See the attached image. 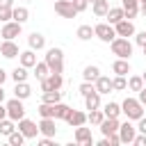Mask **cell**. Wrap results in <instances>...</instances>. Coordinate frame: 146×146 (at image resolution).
I'll use <instances>...</instances> for the list:
<instances>
[{"label": "cell", "mask_w": 146, "mask_h": 146, "mask_svg": "<svg viewBox=\"0 0 146 146\" xmlns=\"http://www.w3.org/2000/svg\"><path fill=\"white\" fill-rule=\"evenodd\" d=\"M121 112L125 114V119H130V121H139L141 116H144V105L139 103V98H125L123 103H121Z\"/></svg>", "instance_id": "cell-1"}, {"label": "cell", "mask_w": 146, "mask_h": 146, "mask_svg": "<svg viewBox=\"0 0 146 146\" xmlns=\"http://www.w3.org/2000/svg\"><path fill=\"white\" fill-rule=\"evenodd\" d=\"M46 64L50 66V73H64V50L62 48H48Z\"/></svg>", "instance_id": "cell-2"}, {"label": "cell", "mask_w": 146, "mask_h": 146, "mask_svg": "<svg viewBox=\"0 0 146 146\" xmlns=\"http://www.w3.org/2000/svg\"><path fill=\"white\" fill-rule=\"evenodd\" d=\"M110 48H112V55H116L121 59H130V55H132V43L128 41V36H116L110 43Z\"/></svg>", "instance_id": "cell-3"}, {"label": "cell", "mask_w": 146, "mask_h": 146, "mask_svg": "<svg viewBox=\"0 0 146 146\" xmlns=\"http://www.w3.org/2000/svg\"><path fill=\"white\" fill-rule=\"evenodd\" d=\"M55 11H57L62 18H75V16L80 14L73 0H55Z\"/></svg>", "instance_id": "cell-4"}, {"label": "cell", "mask_w": 146, "mask_h": 146, "mask_svg": "<svg viewBox=\"0 0 146 146\" xmlns=\"http://www.w3.org/2000/svg\"><path fill=\"white\" fill-rule=\"evenodd\" d=\"M94 32H96V36H98L100 41H105V43H112V41L116 39V30H114V25H110V23H98V25H94Z\"/></svg>", "instance_id": "cell-5"}, {"label": "cell", "mask_w": 146, "mask_h": 146, "mask_svg": "<svg viewBox=\"0 0 146 146\" xmlns=\"http://www.w3.org/2000/svg\"><path fill=\"white\" fill-rule=\"evenodd\" d=\"M7 116H9L11 121H16V123L25 116V107H23V100H21V98L14 96V98L7 103Z\"/></svg>", "instance_id": "cell-6"}, {"label": "cell", "mask_w": 146, "mask_h": 146, "mask_svg": "<svg viewBox=\"0 0 146 146\" xmlns=\"http://www.w3.org/2000/svg\"><path fill=\"white\" fill-rule=\"evenodd\" d=\"M55 116H41V121H39V132L43 135V137H55L57 135V125H55Z\"/></svg>", "instance_id": "cell-7"}, {"label": "cell", "mask_w": 146, "mask_h": 146, "mask_svg": "<svg viewBox=\"0 0 146 146\" xmlns=\"http://www.w3.org/2000/svg\"><path fill=\"white\" fill-rule=\"evenodd\" d=\"M135 135H137V128L130 123V119L125 123L119 125V137H121V144H132L135 141Z\"/></svg>", "instance_id": "cell-8"}, {"label": "cell", "mask_w": 146, "mask_h": 146, "mask_svg": "<svg viewBox=\"0 0 146 146\" xmlns=\"http://www.w3.org/2000/svg\"><path fill=\"white\" fill-rule=\"evenodd\" d=\"M39 82H41V91H48V89H62L64 78H62V73H50L48 78H43V80H39Z\"/></svg>", "instance_id": "cell-9"}, {"label": "cell", "mask_w": 146, "mask_h": 146, "mask_svg": "<svg viewBox=\"0 0 146 146\" xmlns=\"http://www.w3.org/2000/svg\"><path fill=\"white\" fill-rule=\"evenodd\" d=\"M18 130H21V132L25 135V139H34V137L39 135V125H36L34 121L25 119V116H23V119L18 121Z\"/></svg>", "instance_id": "cell-10"}, {"label": "cell", "mask_w": 146, "mask_h": 146, "mask_svg": "<svg viewBox=\"0 0 146 146\" xmlns=\"http://www.w3.org/2000/svg\"><path fill=\"white\" fill-rule=\"evenodd\" d=\"M21 25L23 23H18V21H7L2 25V30H0V36L2 39H16L21 34Z\"/></svg>", "instance_id": "cell-11"}, {"label": "cell", "mask_w": 146, "mask_h": 146, "mask_svg": "<svg viewBox=\"0 0 146 146\" xmlns=\"http://www.w3.org/2000/svg\"><path fill=\"white\" fill-rule=\"evenodd\" d=\"M0 55H2L5 59L18 57V55H21V52H18V43H14V39H5V41L0 43Z\"/></svg>", "instance_id": "cell-12"}, {"label": "cell", "mask_w": 146, "mask_h": 146, "mask_svg": "<svg viewBox=\"0 0 146 146\" xmlns=\"http://www.w3.org/2000/svg\"><path fill=\"white\" fill-rule=\"evenodd\" d=\"M114 30H116V36H135V25H132V21H128V18L119 21V23L114 25Z\"/></svg>", "instance_id": "cell-13"}, {"label": "cell", "mask_w": 146, "mask_h": 146, "mask_svg": "<svg viewBox=\"0 0 146 146\" xmlns=\"http://www.w3.org/2000/svg\"><path fill=\"white\" fill-rule=\"evenodd\" d=\"M64 121H66L71 128H78V125H84V123H87V114H84V112H80V110H71V112H68V116H66Z\"/></svg>", "instance_id": "cell-14"}, {"label": "cell", "mask_w": 146, "mask_h": 146, "mask_svg": "<svg viewBox=\"0 0 146 146\" xmlns=\"http://www.w3.org/2000/svg\"><path fill=\"white\" fill-rule=\"evenodd\" d=\"M75 141H78V144H87V146H91V144H94L91 130H89V128H82V125H78V128H75Z\"/></svg>", "instance_id": "cell-15"}, {"label": "cell", "mask_w": 146, "mask_h": 146, "mask_svg": "<svg viewBox=\"0 0 146 146\" xmlns=\"http://www.w3.org/2000/svg\"><path fill=\"white\" fill-rule=\"evenodd\" d=\"M91 11H94V16L105 18V16H107V11H110V0H94Z\"/></svg>", "instance_id": "cell-16"}, {"label": "cell", "mask_w": 146, "mask_h": 146, "mask_svg": "<svg viewBox=\"0 0 146 146\" xmlns=\"http://www.w3.org/2000/svg\"><path fill=\"white\" fill-rule=\"evenodd\" d=\"M107 23L110 25H116L119 21H123L125 18V11H123V7H110V11H107Z\"/></svg>", "instance_id": "cell-17"}, {"label": "cell", "mask_w": 146, "mask_h": 146, "mask_svg": "<svg viewBox=\"0 0 146 146\" xmlns=\"http://www.w3.org/2000/svg\"><path fill=\"white\" fill-rule=\"evenodd\" d=\"M94 84H96V91H98V94H110V91H114V87H112V78H107V75H100Z\"/></svg>", "instance_id": "cell-18"}, {"label": "cell", "mask_w": 146, "mask_h": 146, "mask_svg": "<svg viewBox=\"0 0 146 146\" xmlns=\"http://www.w3.org/2000/svg\"><path fill=\"white\" fill-rule=\"evenodd\" d=\"M27 43H30L32 50H41V48H46V36L39 34V32H32V34L27 36Z\"/></svg>", "instance_id": "cell-19"}, {"label": "cell", "mask_w": 146, "mask_h": 146, "mask_svg": "<svg viewBox=\"0 0 146 146\" xmlns=\"http://www.w3.org/2000/svg\"><path fill=\"white\" fill-rule=\"evenodd\" d=\"M18 59H21V66H25V68H32V66L36 64V55H34L32 48H30V50H23V52L18 55Z\"/></svg>", "instance_id": "cell-20"}, {"label": "cell", "mask_w": 146, "mask_h": 146, "mask_svg": "<svg viewBox=\"0 0 146 146\" xmlns=\"http://www.w3.org/2000/svg\"><path fill=\"white\" fill-rule=\"evenodd\" d=\"M112 71H114L116 75H128V73H130V64H128V59L116 57V62L112 64Z\"/></svg>", "instance_id": "cell-21"}, {"label": "cell", "mask_w": 146, "mask_h": 146, "mask_svg": "<svg viewBox=\"0 0 146 146\" xmlns=\"http://www.w3.org/2000/svg\"><path fill=\"white\" fill-rule=\"evenodd\" d=\"M30 94H32V89H30L27 82H16V87H14V96L16 98L25 100V98H30Z\"/></svg>", "instance_id": "cell-22"}, {"label": "cell", "mask_w": 146, "mask_h": 146, "mask_svg": "<svg viewBox=\"0 0 146 146\" xmlns=\"http://www.w3.org/2000/svg\"><path fill=\"white\" fill-rule=\"evenodd\" d=\"M82 78L87 80V82H96L98 78H100V68L98 66H84V71H82Z\"/></svg>", "instance_id": "cell-23"}, {"label": "cell", "mask_w": 146, "mask_h": 146, "mask_svg": "<svg viewBox=\"0 0 146 146\" xmlns=\"http://www.w3.org/2000/svg\"><path fill=\"white\" fill-rule=\"evenodd\" d=\"M41 100H43V103L55 105V103H59V100H62V91H59V89H48V91H43Z\"/></svg>", "instance_id": "cell-24"}, {"label": "cell", "mask_w": 146, "mask_h": 146, "mask_svg": "<svg viewBox=\"0 0 146 146\" xmlns=\"http://www.w3.org/2000/svg\"><path fill=\"white\" fill-rule=\"evenodd\" d=\"M71 110H73V107H68V105H64V103L59 100V103L52 105V116H55V119H66Z\"/></svg>", "instance_id": "cell-25"}, {"label": "cell", "mask_w": 146, "mask_h": 146, "mask_svg": "<svg viewBox=\"0 0 146 146\" xmlns=\"http://www.w3.org/2000/svg\"><path fill=\"white\" fill-rule=\"evenodd\" d=\"M75 36H78L80 41H89L91 36H96V32H94V27H91V25H80V27H78V32H75Z\"/></svg>", "instance_id": "cell-26"}, {"label": "cell", "mask_w": 146, "mask_h": 146, "mask_svg": "<svg viewBox=\"0 0 146 146\" xmlns=\"http://www.w3.org/2000/svg\"><path fill=\"white\" fill-rule=\"evenodd\" d=\"M34 75H36L39 80H43V78H48V75H50V66L46 64V59L34 64Z\"/></svg>", "instance_id": "cell-27"}, {"label": "cell", "mask_w": 146, "mask_h": 146, "mask_svg": "<svg viewBox=\"0 0 146 146\" xmlns=\"http://www.w3.org/2000/svg\"><path fill=\"white\" fill-rule=\"evenodd\" d=\"M128 89L139 94V91L144 89V78H141V75H130V78H128Z\"/></svg>", "instance_id": "cell-28"}, {"label": "cell", "mask_w": 146, "mask_h": 146, "mask_svg": "<svg viewBox=\"0 0 146 146\" xmlns=\"http://www.w3.org/2000/svg\"><path fill=\"white\" fill-rule=\"evenodd\" d=\"M84 107H87V110H98V107H100V94H98V91L89 94V96L84 98Z\"/></svg>", "instance_id": "cell-29"}, {"label": "cell", "mask_w": 146, "mask_h": 146, "mask_svg": "<svg viewBox=\"0 0 146 146\" xmlns=\"http://www.w3.org/2000/svg\"><path fill=\"white\" fill-rule=\"evenodd\" d=\"M103 119H105V112H103V110H89V114H87V121H89L91 125H100Z\"/></svg>", "instance_id": "cell-30"}, {"label": "cell", "mask_w": 146, "mask_h": 146, "mask_svg": "<svg viewBox=\"0 0 146 146\" xmlns=\"http://www.w3.org/2000/svg\"><path fill=\"white\" fill-rule=\"evenodd\" d=\"M14 130H16V121H11L9 116L0 121V135H5V137H9V135H11Z\"/></svg>", "instance_id": "cell-31"}, {"label": "cell", "mask_w": 146, "mask_h": 146, "mask_svg": "<svg viewBox=\"0 0 146 146\" xmlns=\"http://www.w3.org/2000/svg\"><path fill=\"white\" fill-rule=\"evenodd\" d=\"M11 21H18V23L30 21V11H27V7H14V18H11Z\"/></svg>", "instance_id": "cell-32"}, {"label": "cell", "mask_w": 146, "mask_h": 146, "mask_svg": "<svg viewBox=\"0 0 146 146\" xmlns=\"http://www.w3.org/2000/svg\"><path fill=\"white\" fill-rule=\"evenodd\" d=\"M7 141H9L11 146H23V141H25V135H23V132L16 128V130H14V132L7 137Z\"/></svg>", "instance_id": "cell-33"}, {"label": "cell", "mask_w": 146, "mask_h": 146, "mask_svg": "<svg viewBox=\"0 0 146 146\" xmlns=\"http://www.w3.org/2000/svg\"><path fill=\"white\" fill-rule=\"evenodd\" d=\"M11 78H14V82H25L27 80V68L25 66H16L11 71Z\"/></svg>", "instance_id": "cell-34"}, {"label": "cell", "mask_w": 146, "mask_h": 146, "mask_svg": "<svg viewBox=\"0 0 146 146\" xmlns=\"http://www.w3.org/2000/svg\"><path fill=\"white\" fill-rule=\"evenodd\" d=\"M112 87H114V91H123V89H128V80H125V75H116V78H112Z\"/></svg>", "instance_id": "cell-35"}, {"label": "cell", "mask_w": 146, "mask_h": 146, "mask_svg": "<svg viewBox=\"0 0 146 146\" xmlns=\"http://www.w3.org/2000/svg\"><path fill=\"white\" fill-rule=\"evenodd\" d=\"M103 112H105V116H119L121 114V105L119 103H107L103 107Z\"/></svg>", "instance_id": "cell-36"}, {"label": "cell", "mask_w": 146, "mask_h": 146, "mask_svg": "<svg viewBox=\"0 0 146 146\" xmlns=\"http://www.w3.org/2000/svg\"><path fill=\"white\" fill-rule=\"evenodd\" d=\"M78 91H80V94H82V96L87 98L89 94H94V91H96V84H94V82H87V80H84V82L80 84V89H78Z\"/></svg>", "instance_id": "cell-37"}, {"label": "cell", "mask_w": 146, "mask_h": 146, "mask_svg": "<svg viewBox=\"0 0 146 146\" xmlns=\"http://www.w3.org/2000/svg\"><path fill=\"white\" fill-rule=\"evenodd\" d=\"M11 18H14V7H2V5H0V21L7 23V21H11Z\"/></svg>", "instance_id": "cell-38"}, {"label": "cell", "mask_w": 146, "mask_h": 146, "mask_svg": "<svg viewBox=\"0 0 146 146\" xmlns=\"http://www.w3.org/2000/svg\"><path fill=\"white\" fill-rule=\"evenodd\" d=\"M123 11H125V18L132 21V18L139 14V5H135V7H123Z\"/></svg>", "instance_id": "cell-39"}, {"label": "cell", "mask_w": 146, "mask_h": 146, "mask_svg": "<svg viewBox=\"0 0 146 146\" xmlns=\"http://www.w3.org/2000/svg\"><path fill=\"white\" fill-rule=\"evenodd\" d=\"M39 114L41 116H52V105L50 103H41L39 105Z\"/></svg>", "instance_id": "cell-40"}, {"label": "cell", "mask_w": 146, "mask_h": 146, "mask_svg": "<svg viewBox=\"0 0 146 146\" xmlns=\"http://www.w3.org/2000/svg\"><path fill=\"white\" fill-rule=\"evenodd\" d=\"M135 41H137V46H146V30L144 32H135Z\"/></svg>", "instance_id": "cell-41"}, {"label": "cell", "mask_w": 146, "mask_h": 146, "mask_svg": "<svg viewBox=\"0 0 146 146\" xmlns=\"http://www.w3.org/2000/svg\"><path fill=\"white\" fill-rule=\"evenodd\" d=\"M135 146H146V135L141 132V135H135V141H132Z\"/></svg>", "instance_id": "cell-42"}, {"label": "cell", "mask_w": 146, "mask_h": 146, "mask_svg": "<svg viewBox=\"0 0 146 146\" xmlns=\"http://www.w3.org/2000/svg\"><path fill=\"white\" fill-rule=\"evenodd\" d=\"M75 2V7H78V11H84L87 7H89V0H73Z\"/></svg>", "instance_id": "cell-43"}, {"label": "cell", "mask_w": 146, "mask_h": 146, "mask_svg": "<svg viewBox=\"0 0 146 146\" xmlns=\"http://www.w3.org/2000/svg\"><path fill=\"white\" fill-rule=\"evenodd\" d=\"M137 130L146 135V116H141V119H139V125H137Z\"/></svg>", "instance_id": "cell-44"}, {"label": "cell", "mask_w": 146, "mask_h": 146, "mask_svg": "<svg viewBox=\"0 0 146 146\" xmlns=\"http://www.w3.org/2000/svg\"><path fill=\"white\" fill-rule=\"evenodd\" d=\"M41 146H55V141H52V137H43L41 141H39Z\"/></svg>", "instance_id": "cell-45"}, {"label": "cell", "mask_w": 146, "mask_h": 146, "mask_svg": "<svg viewBox=\"0 0 146 146\" xmlns=\"http://www.w3.org/2000/svg\"><path fill=\"white\" fill-rule=\"evenodd\" d=\"M139 103H141V105H146V87L139 91Z\"/></svg>", "instance_id": "cell-46"}, {"label": "cell", "mask_w": 146, "mask_h": 146, "mask_svg": "<svg viewBox=\"0 0 146 146\" xmlns=\"http://www.w3.org/2000/svg\"><path fill=\"white\" fill-rule=\"evenodd\" d=\"M139 5V0H123V7H135Z\"/></svg>", "instance_id": "cell-47"}, {"label": "cell", "mask_w": 146, "mask_h": 146, "mask_svg": "<svg viewBox=\"0 0 146 146\" xmlns=\"http://www.w3.org/2000/svg\"><path fill=\"white\" fill-rule=\"evenodd\" d=\"M2 119H7V105L2 107V103H0V121H2Z\"/></svg>", "instance_id": "cell-48"}, {"label": "cell", "mask_w": 146, "mask_h": 146, "mask_svg": "<svg viewBox=\"0 0 146 146\" xmlns=\"http://www.w3.org/2000/svg\"><path fill=\"white\" fill-rule=\"evenodd\" d=\"M2 7H14V0H0Z\"/></svg>", "instance_id": "cell-49"}, {"label": "cell", "mask_w": 146, "mask_h": 146, "mask_svg": "<svg viewBox=\"0 0 146 146\" xmlns=\"http://www.w3.org/2000/svg\"><path fill=\"white\" fill-rule=\"evenodd\" d=\"M5 80H7V71H5V68H0V84H2Z\"/></svg>", "instance_id": "cell-50"}, {"label": "cell", "mask_w": 146, "mask_h": 146, "mask_svg": "<svg viewBox=\"0 0 146 146\" xmlns=\"http://www.w3.org/2000/svg\"><path fill=\"white\" fill-rule=\"evenodd\" d=\"M139 11H141V14L146 16V2H144V5H139Z\"/></svg>", "instance_id": "cell-51"}, {"label": "cell", "mask_w": 146, "mask_h": 146, "mask_svg": "<svg viewBox=\"0 0 146 146\" xmlns=\"http://www.w3.org/2000/svg\"><path fill=\"white\" fill-rule=\"evenodd\" d=\"M5 100V89H2V84H0V103Z\"/></svg>", "instance_id": "cell-52"}, {"label": "cell", "mask_w": 146, "mask_h": 146, "mask_svg": "<svg viewBox=\"0 0 146 146\" xmlns=\"http://www.w3.org/2000/svg\"><path fill=\"white\" fill-rule=\"evenodd\" d=\"M141 78H144V82H146V71H144V73H141Z\"/></svg>", "instance_id": "cell-53"}, {"label": "cell", "mask_w": 146, "mask_h": 146, "mask_svg": "<svg viewBox=\"0 0 146 146\" xmlns=\"http://www.w3.org/2000/svg\"><path fill=\"white\" fill-rule=\"evenodd\" d=\"M144 57H146V46H144Z\"/></svg>", "instance_id": "cell-54"}, {"label": "cell", "mask_w": 146, "mask_h": 146, "mask_svg": "<svg viewBox=\"0 0 146 146\" xmlns=\"http://www.w3.org/2000/svg\"><path fill=\"white\" fill-rule=\"evenodd\" d=\"M139 2H141V5H144V2H146V0H139Z\"/></svg>", "instance_id": "cell-55"}, {"label": "cell", "mask_w": 146, "mask_h": 146, "mask_svg": "<svg viewBox=\"0 0 146 146\" xmlns=\"http://www.w3.org/2000/svg\"><path fill=\"white\" fill-rule=\"evenodd\" d=\"M27 2H30V0H27Z\"/></svg>", "instance_id": "cell-56"}]
</instances>
